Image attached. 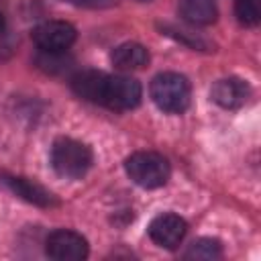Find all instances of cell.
<instances>
[{
  "mask_svg": "<svg viewBox=\"0 0 261 261\" xmlns=\"http://www.w3.org/2000/svg\"><path fill=\"white\" fill-rule=\"evenodd\" d=\"M143 96L141 84L130 75H106L100 104L112 110H130L139 106Z\"/></svg>",
  "mask_w": 261,
  "mask_h": 261,
  "instance_id": "4",
  "label": "cell"
},
{
  "mask_svg": "<svg viewBox=\"0 0 261 261\" xmlns=\"http://www.w3.org/2000/svg\"><path fill=\"white\" fill-rule=\"evenodd\" d=\"M141 2H151V0H141Z\"/></svg>",
  "mask_w": 261,
  "mask_h": 261,
  "instance_id": "17",
  "label": "cell"
},
{
  "mask_svg": "<svg viewBox=\"0 0 261 261\" xmlns=\"http://www.w3.org/2000/svg\"><path fill=\"white\" fill-rule=\"evenodd\" d=\"M110 61L120 71H135L149 63V51L141 43H122L110 53Z\"/></svg>",
  "mask_w": 261,
  "mask_h": 261,
  "instance_id": "10",
  "label": "cell"
},
{
  "mask_svg": "<svg viewBox=\"0 0 261 261\" xmlns=\"http://www.w3.org/2000/svg\"><path fill=\"white\" fill-rule=\"evenodd\" d=\"M75 2H84V4H92V6H98V4H102L100 0H75Z\"/></svg>",
  "mask_w": 261,
  "mask_h": 261,
  "instance_id": "15",
  "label": "cell"
},
{
  "mask_svg": "<svg viewBox=\"0 0 261 261\" xmlns=\"http://www.w3.org/2000/svg\"><path fill=\"white\" fill-rule=\"evenodd\" d=\"M51 165L65 179H80L92 165V151L82 141L59 137L51 147Z\"/></svg>",
  "mask_w": 261,
  "mask_h": 261,
  "instance_id": "1",
  "label": "cell"
},
{
  "mask_svg": "<svg viewBox=\"0 0 261 261\" xmlns=\"http://www.w3.org/2000/svg\"><path fill=\"white\" fill-rule=\"evenodd\" d=\"M234 14L241 24L255 27L261 18V0H234Z\"/></svg>",
  "mask_w": 261,
  "mask_h": 261,
  "instance_id": "14",
  "label": "cell"
},
{
  "mask_svg": "<svg viewBox=\"0 0 261 261\" xmlns=\"http://www.w3.org/2000/svg\"><path fill=\"white\" fill-rule=\"evenodd\" d=\"M2 181L10 188V192H14L16 196H20L22 200L35 204V206H53L55 198L51 192H47L43 186H39L37 181L29 179V177H20V175H4Z\"/></svg>",
  "mask_w": 261,
  "mask_h": 261,
  "instance_id": "9",
  "label": "cell"
},
{
  "mask_svg": "<svg viewBox=\"0 0 261 261\" xmlns=\"http://www.w3.org/2000/svg\"><path fill=\"white\" fill-rule=\"evenodd\" d=\"M186 230H188L186 220L173 212L159 214L149 224L151 241L159 247H165V249H175L181 243V239L186 237Z\"/></svg>",
  "mask_w": 261,
  "mask_h": 261,
  "instance_id": "7",
  "label": "cell"
},
{
  "mask_svg": "<svg viewBox=\"0 0 261 261\" xmlns=\"http://www.w3.org/2000/svg\"><path fill=\"white\" fill-rule=\"evenodd\" d=\"M104 84H106V73L96 71V69H86V71H80V73H75L71 77L73 92L80 98L96 102V104H100V100H102Z\"/></svg>",
  "mask_w": 261,
  "mask_h": 261,
  "instance_id": "11",
  "label": "cell"
},
{
  "mask_svg": "<svg viewBox=\"0 0 261 261\" xmlns=\"http://www.w3.org/2000/svg\"><path fill=\"white\" fill-rule=\"evenodd\" d=\"M179 16L190 24H212L218 18L214 0H179Z\"/></svg>",
  "mask_w": 261,
  "mask_h": 261,
  "instance_id": "12",
  "label": "cell"
},
{
  "mask_svg": "<svg viewBox=\"0 0 261 261\" xmlns=\"http://www.w3.org/2000/svg\"><path fill=\"white\" fill-rule=\"evenodd\" d=\"M126 175L145 190H155L167 184L171 175L169 161L155 151H137L124 161Z\"/></svg>",
  "mask_w": 261,
  "mask_h": 261,
  "instance_id": "3",
  "label": "cell"
},
{
  "mask_svg": "<svg viewBox=\"0 0 261 261\" xmlns=\"http://www.w3.org/2000/svg\"><path fill=\"white\" fill-rule=\"evenodd\" d=\"M151 98L159 110L167 114H181L190 106V82L175 71L157 73L151 82Z\"/></svg>",
  "mask_w": 261,
  "mask_h": 261,
  "instance_id": "2",
  "label": "cell"
},
{
  "mask_svg": "<svg viewBox=\"0 0 261 261\" xmlns=\"http://www.w3.org/2000/svg\"><path fill=\"white\" fill-rule=\"evenodd\" d=\"M35 45L41 51H49V53H63L65 49H69L77 37L75 27L71 22L65 20H45L39 27L33 29L31 33Z\"/></svg>",
  "mask_w": 261,
  "mask_h": 261,
  "instance_id": "5",
  "label": "cell"
},
{
  "mask_svg": "<svg viewBox=\"0 0 261 261\" xmlns=\"http://www.w3.org/2000/svg\"><path fill=\"white\" fill-rule=\"evenodd\" d=\"M222 255V247L216 239H210V237H202V239H196L188 251L184 253L186 259H194V261H212V259H218Z\"/></svg>",
  "mask_w": 261,
  "mask_h": 261,
  "instance_id": "13",
  "label": "cell"
},
{
  "mask_svg": "<svg viewBox=\"0 0 261 261\" xmlns=\"http://www.w3.org/2000/svg\"><path fill=\"white\" fill-rule=\"evenodd\" d=\"M45 251L51 259L55 261H82L88 257L90 249H88V241L75 232V230H67V228H57L47 237L45 243Z\"/></svg>",
  "mask_w": 261,
  "mask_h": 261,
  "instance_id": "6",
  "label": "cell"
},
{
  "mask_svg": "<svg viewBox=\"0 0 261 261\" xmlns=\"http://www.w3.org/2000/svg\"><path fill=\"white\" fill-rule=\"evenodd\" d=\"M249 94H251V88L241 77H222L212 86V92H210L212 100L218 106L228 108V110L243 106L247 102Z\"/></svg>",
  "mask_w": 261,
  "mask_h": 261,
  "instance_id": "8",
  "label": "cell"
},
{
  "mask_svg": "<svg viewBox=\"0 0 261 261\" xmlns=\"http://www.w3.org/2000/svg\"><path fill=\"white\" fill-rule=\"evenodd\" d=\"M4 27H6V20H4V16H2V12H0V33L4 31Z\"/></svg>",
  "mask_w": 261,
  "mask_h": 261,
  "instance_id": "16",
  "label": "cell"
}]
</instances>
